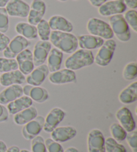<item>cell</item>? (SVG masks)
<instances>
[{"label":"cell","mask_w":137,"mask_h":152,"mask_svg":"<svg viewBox=\"0 0 137 152\" xmlns=\"http://www.w3.org/2000/svg\"><path fill=\"white\" fill-rule=\"evenodd\" d=\"M5 8L9 16L25 18L28 15L29 5L24 0H10Z\"/></svg>","instance_id":"cell-13"},{"label":"cell","mask_w":137,"mask_h":152,"mask_svg":"<svg viewBox=\"0 0 137 152\" xmlns=\"http://www.w3.org/2000/svg\"><path fill=\"white\" fill-rule=\"evenodd\" d=\"M75 1H77V0H75Z\"/></svg>","instance_id":"cell-50"},{"label":"cell","mask_w":137,"mask_h":152,"mask_svg":"<svg viewBox=\"0 0 137 152\" xmlns=\"http://www.w3.org/2000/svg\"><path fill=\"white\" fill-rule=\"evenodd\" d=\"M9 114L7 107L4 105L0 104V123L7 121L9 118Z\"/></svg>","instance_id":"cell-40"},{"label":"cell","mask_w":137,"mask_h":152,"mask_svg":"<svg viewBox=\"0 0 137 152\" xmlns=\"http://www.w3.org/2000/svg\"><path fill=\"white\" fill-rule=\"evenodd\" d=\"M51 49L52 44L49 41H38L32 52L34 66L38 67L44 64Z\"/></svg>","instance_id":"cell-11"},{"label":"cell","mask_w":137,"mask_h":152,"mask_svg":"<svg viewBox=\"0 0 137 152\" xmlns=\"http://www.w3.org/2000/svg\"><path fill=\"white\" fill-rule=\"evenodd\" d=\"M9 15L5 7H0V32L5 34L9 30Z\"/></svg>","instance_id":"cell-36"},{"label":"cell","mask_w":137,"mask_h":152,"mask_svg":"<svg viewBox=\"0 0 137 152\" xmlns=\"http://www.w3.org/2000/svg\"><path fill=\"white\" fill-rule=\"evenodd\" d=\"M33 101L29 97L26 96H21L19 98L15 99L14 101L9 103L7 105L8 112L11 115H15V113L21 112L26 108L32 106Z\"/></svg>","instance_id":"cell-25"},{"label":"cell","mask_w":137,"mask_h":152,"mask_svg":"<svg viewBox=\"0 0 137 152\" xmlns=\"http://www.w3.org/2000/svg\"><path fill=\"white\" fill-rule=\"evenodd\" d=\"M10 0H0V7H5Z\"/></svg>","instance_id":"cell-46"},{"label":"cell","mask_w":137,"mask_h":152,"mask_svg":"<svg viewBox=\"0 0 137 152\" xmlns=\"http://www.w3.org/2000/svg\"><path fill=\"white\" fill-rule=\"evenodd\" d=\"M88 152H105V137L98 129H93L87 137Z\"/></svg>","instance_id":"cell-7"},{"label":"cell","mask_w":137,"mask_h":152,"mask_svg":"<svg viewBox=\"0 0 137 152\" xmlns=\"http://www.w3.org/2000/svg\"><path fill=\"white\" fill-rule=\"evenodd\" d=\"M38 36L42 41H49L51 34V29L48 21L42 19L36 25Z\"/></svg>","instance_id":"cell-30"},{"label":"cell","mask_w":137,"mask_h":152,"mask_svg":"<svg viewBox=\"0 0 137 152\" xmlns=\"http://www.w3.org/2000/svg\"><path fill=\"white\" fill-rule=\"evenodd\" d=\"M47 65L42 64L35 67L26 77V81L32 86H40L49 75Z\"/></svg>","instance_id":"cell-17"},{"label":"cell","mask_w":137,"mask_h":152,"mask_svg":"<svg viewBox=\"0 0 137 152\" xmlns=\"http://www.w3.org/2000/svg\"><path fill=\"white\" fill-rule=\"evenodd\" d=\"M23 94L24 96L29 97L32 101L39 104L46 102L49 98L47 89L42 87L32 86L29 84L23 87Z\"/></svg>","instance_id":"cell-19"},{"label":"cell","mask_w":137,"mask_h":152,"mask_svg":"<svg viewBox=\"0 0 137 152\" xmlns=\"http://www.w3.org/2000/svg\"><path fill=\"white\" fill-rule=\"evenodd\" d=\"M46 148L48 152H64V150L60 143L55 142L52 138L45 140Z\"/></svg>","instance_id":"cell-37"},{"label":"cell","mask_w":137,"mask_h":152,"mask_svg":"<svg viewBox=\"0 0 137 152\" xmlns=\"http://www.w3.org/2000/svg\"><path fill=\"white\" fill-rule=\"evenodd\" d=\"M24 95L23 87L21 85H12L0 92V104L7 105Z\"/></svg>","instance_id":"cell-20"},{"label":"cell","mask_w":137,"mask_h":152,"mask_svg":"<svg viewBox=\"0 0 137 152\" xmlns=\"http://www.w3.org/2000/svg\"><path fill=\"white\" fill-rule=\"evenodd\" d=\"M51 30L71 33L74 29L73 24L66 18L60 15L52 16L48 20Z\"/></svg>","instance_id":"cell-23"},{"label":"cell","mask_w":137,"mask_h":152,"mask_svg":"<svg viewBox=\"0 0 137 152\" xmlns=\"http://www.w3.org/2000/svg\"><path fill=\"white\" fill-rule=\"evenodd\" d=\"M20 152H30V151L27 150H20Z\"/></svg>","instance_id":"cell-47"},{"label":"cell","mask_w":137,"mask_h":152,"mask_svg":"<svg viewBox=\"0 0 137 152\" xmlns=\"http://www.w3.org/2000/svg\"><path fill=\"white\" fill-rule=\"evenodd\" d=\"M30 45L31 43L28 39L18 35L10 41L7 47L3 51V54L4 58L15 59L19 53L27 49Z\"/></svg>","instance_id":"cell-6"},{"label":"cell","mask_w":137,"mask_h":152,"mask_svg":"<svg viewBox=\"0 0 137 152\" xmlns=\"http://www.w3.org/2000/svg\"><path fill=\"white\" fill-rule=\"evenodd\" d=\"M20 150L18 146L16 145H12L9 148L7 149V150L5 152H20Z\"/></svg>","instance_id":"cell-43"},{"label":"cell","mask_w":137,"mask_h":152,"mask_svg":"<svg viewBox=\"0 0 137 152\" xmlns=\"http://www.w3.org/2000/svg\"><path fill=\"white\" fill-rule=\"evenodd\" d=\"M15 31L28 40L35 39L38 37L36 26L26 22H19L15 26Z\"/></svg>","instance_id":"cell-28"},{"label":"cell","mask_w":137,"mask_h":152,"mask_svg":"<svg viewBox=\"0 0 137 152\" xmlns=\"http://www.w3.org/2000/svg\"><path fill=\"white\" fill-rule=\"evenodd\" d=\"M38 116V110L34 106H30L21 112L15 113L13 121L18 126H24Z\"/></svg>","instance_id":"cell-27"},{"label":"cell","mask_w":137,"mask_h":152,"mask_svg":"<svg viewBox=\"0 0 137 152\" xmlns=\"http://www.w3.org/2000/svg\"><path fill=\"white\" fill-rule=\"evenodd\" d=\"M0 86H1V84H0Z\"/></svg>","instance_id":"cell-49"},{"label":"cell","mask_w":137,"mask_h":152,"mask_svg":"<svg viewBox=\"0 0 137 152\" xmlns=\"http://www.w3.org/2000/svg\"><path fill=\"white\" fill-rule=\"evenodd\" d=\"M124 18L127 21L128 26L132 28L133 30L137 32V12L135 10H130L124 12Z\"/></svg>","instance_id":"cell-35"},{"label":"cell","mask_w":137,"mask_h":152,"mask_svg":"<svg viewBox=\"0 0 137 152\" xmlns=\"http://www.w3.org/2000/svg\"><path fill=\"white\" fill-rule=\"evenodd\" d=\"M119 124L126 131L131 132L136 129V122L131 111L127 107H121L115 114Z\"/></svg>","instance_id":"cell-15"},{"label":"cell","mask_w":137,"mask_h":152,"mask_svg":"<svg viewBox=\"0 0 137 152\" xmlns=\"http://www.w3.org/2000/svg\"><path fill=\"white\" fill-rule=\"evenodd\" d=\"M63 56V53L57 48H53L51 49L47 58V66L49 72L52 73L61 69Z\"/></svg>","instance_id":"cell-26"},{"label":"cell","mask_w":137,"mask_h":152,"mask_svg":"<svg viewBox=\"0 0 137 152\" xmlns=\"http://www.w3.org/2000/svg\"><path fill=\"white\" fill-rule=\"evenodd\" d=\"M26 82V77L19 69L6 72L0 75V84L4 87L21 85Z\"/></svg>","instance_id":"cell-21"},{"label":"cell","mask_w":137,"mask_h":152,"mask_svg":"<svg viewBox=\"0 0 137 152\" xmlns=\"http://www.w3.org/2000/svg\"><path fill=\"white\" fill-rule=\"evenodd\" d=\"M31 142V152H48L46 148L45 140L41 135H37Z\"/></svg>","instance_id":"cell-34"},{"label":"cell","mask_w":137,"mask_h":152,"mask_svg":"<svg viewBox=\"0 0 137 152\" xmlns=\"http://www.w3.org/2000/svg\"><path fill=\"white\" fill-rule=\"evenodd\" d=\"M92 6L96 7H99L101 5H102L104 3L107 1V0H88Z\"/></svg>","instance_id":"cell-42"},{"label":"cell","mask_w":137,"mask_h":152,"mask_svg":"<svg viewBox=\"0 0 137 152\" xmlns=\"http://www.w3.org/2000/svg\"><path fill=\"white\" fill-rule=\"evenodd\" d=\"M124 2L127 7L131 10H136L137 8V0H124Z\"/></svg>","instance_id":"cell-41"},{"label":"cell","mask_w":137,"mask_h":152,"mask_svg":"<svg viewBox=\"0 0 137 152\" xmlns=\"http://www.w3.org/2000/svg\"><path fill=\"white\" fill-rule=\"evenodd\" d=\"M79 47L82 50H92L100 48L105 42V39L92 35H81L78 37Z\"/></svg>","instance_id":"cell-22"},{"label":"cell","mask_w":137,"mask_h":152,"mask_svg":"<svg viewBox=\"0 0 137 152\" xmlns=\"http://www.w3.org/2000/svg\"><path fill=\"white\" fill-rule=\"evenodd\" d=\"M122 76L125 80L132 81L137 77V64L135 61L130 62L124 67Z\"/></svg>","instance_id":"cell-33"},{"label":"cell","mask_w":137,"mask_h":152,"mask_svg":"<svg viewBox=\"0 0 137 152\" xmlns=\"http://www.w3.org/2000/svg\"><path fill=\"white\" fill-rule=\"evenodd\" d=\"M44 118L43 116L38 115L33 120L24 125L21 129V134L24 138L27 140H32L37 135H39L43 128Z\"/></svg>","instance_id":"cell-9"},{"label":"cell","mask_w":137,"mask_h":152,"mask_svg":"<svg viewBox=\"0 0 137 152\" xmlns=\"http://www.w3.org/2000/svg\"><path fill=\"white\" fill-rule=\"evenodd\" d=\"M94 56L91 50H76L68 57L65 61L66 68L73 71L80 69L83 67L90 66L94 64Z\"/></svg>","instance_id":"cell-2"},{"label":"cell","mask_w":137,"mask_h":152,"mask_svg":"<svg viewBox=\"0 0 137 152\" xmlns=\"http://www.w3.org/2000/svg\"><path fill=\"white\" fill-rule=\"evenodd\" d=\"M86 28L90 35L100 37L104 39H110L114 34L108 23L96 18H90L87 23Z\"/></svg>","instance_id":"cell-4"},{"label":"cell","mask_w":137,"mask_h":152,"mask_svg":"<svg viewBox=\"0 0 137 152\" xmlns=\"http://www.w3.org/2000/svg\"><path fill=\"white\" fill-rule=\"evenodd\" d=\"M51 138L55 142L64 143L72 140L77 135V130L72 126L57 127L51 133Z\"/></svg>","instance_id":"cell-18"},{"label":"cell","mask_w":137,"mask_h":152,"mask_svg":"<svg viewBox=\"0 0 137 152\" xmlns=\"http://www.w3.org/2000/svg\"><path fill=\"white\" fill-rule=\"evenodd\" d=\"M7 147L6 143L4 141L0 140V152H5L7 150Z\"/></svg>","instance_id":"cell-44"},{"label":"cell","mask_w":137,"mask_h":152,"mask_svg":"<svg viewBox=\"0 0 137 152\" xmlns=\"http://www.w3.org/2000/svg\"><path fill=\"white\" fill-rule=\"evenodd\" d=\"M18 69L24 75H27L34 69V59L32 51L26 49L16 56Z\"/></svg>","instance_id":"cell-16"},{"label":"cell","mask_w":137,"mask_h":152,"mask_svg":"<svg viewBox=\"0 0 137 152\" xmlns=\"http://www.w3.org/2000/svg\"><path fill=\"white\" fill-rule=\"evenodd\" d=\"M105 152H127L124 145L112 137L105 139Z\"/></svg>","instance_id":"cell-31"},{"label":"cell","mask_w":137,"mask_h":152,"mask_svg":"<svg viewBox=\"0 0 137 152\" xmlns=\"http://www.w3.org/2000/svg\"><path fill=\"white\" fill-rule=\"evenodd\" d=\"M10 39L6 35L0 32V51H3L7 47L10 42Z\"/></svg>","instance_id":"cell-39"},{"label":"cell","mask_w":137,"mask_h":152,"mask_svg":"<svg viewBox=\"0 0 137 152\" xmlns=\"http://www.w3.org/2000/svg\"><path fill=\"white\" fill-rule=\"evenodd\" d=\"M64 152H80L77 148L74 147H70L67 148L66 150H64Z\"/></svg>","instance_id":"cell-45"},{"label":"cell","mask_w":137,"mask_h":152,"mask_svg":"<svg viewBox=\"0 0 137 152\" xmlns=\"http://www.w3.org/2000/svg\"><path fill=\"white\" fill-rule=\"evenodd\" d=\"M110 133L112 135V137L118 142H123L125 140L128 134L127 132L117 122H114L110 125Z\"/></svg>","instance_id":"cell-29"},{"label":"cell","mask_w":137,"mask_h":152,"mask_svg":"<svg viewBox=\"0 0 137 152\" xmlns=\"http://www.w3.org/2000/svg\"><path fill=\"white\" fill-rule=\"evenodd\" d=\"M46 12V5L43 0H33L29 6L27 21L32 25L36 26L42 20Z\"/></svg>","instance_id":"cell-12"},{"label":"cell","mask_w":137,"mask_h":152,"mask_svg":"<svg viewBox=\"0 0 137 152\" xmlns=\"http://www.w3.org/2000/svg\"><path fill=\"white\" fill-rule=\"evenodd\" d=\"M109 21L112 32L120 42L125 43L130 39L131 34L129 26L122 14L110 16Z\"/></svg>","instance_id":"cell-3"},{"label":"cell","mask_w":137,"mask_h":152,"mask_svg":"<svg viewBox=\"0 0 137 152\" xmlns=\"http://www.w3.org/2000/svg\"><path fill=\"white\" fill-rule=\"evenodd\" d=\"M116 48V43L114 39L105 41L94 57V62L100 67H106L110 63Z\"/></svg>","instance_id":"cell-5"},{"label":"cell","mask_w":137,"mask_h":152,"mask_svg":"<svg viewBox=\"0 0 137 152\" xmlns=\"http://www.w3.org/2000/svg\"><path fill=\"white\" fill-rule=\"evenodd\" d=\"M119 99L120 103L124 105H129L137 100V81L129 84L120 92Z\"/></svg>","instance_id":"cell-24"},{"label":"cell","mask_w":137,"mask_h":152,"mask_svg":"<svg viewBox=\"0 0 137 152\" xmlns=\"http://www.w3.org/2000/svg\"><path fill=\"white\" fill-rule=\"evenodd\" d=\"M18 69V65L15 59L0 58V73H6Z\"/></svg>","instance_id":"cell-32"},{"label":"cell","mask_w":137,"mask_h":152,"mask_svg":"<svg viewBox=\"0 0 137 152\" xmlns=\"http://www.w3.org/2000/svg\"><path fill=\"white\" fill-rule=\"evenodd\" d=\"M66 112L60 107H54L44 118L43 129L46 133H51L64 120Z\"/></svg>","instance_id":"cell-10"},{"label":"cell","mask_w":137,"mask_h":152,"mask_svg":"<svg viewBox=\"0 0 137 152\" xmlns=\"http://www.w3.org/2000/svg\"><path fill=\"white\" fill-rule=\"evenodd\" d=\"M128 146L133 152H137V132L136 130L128 132L126 139Z\"/></svg>","instance_id":"cell-38"},{"label":"cell","mask_w":137,"mask_h":152,"mask_svg":"<svg viewBox=\"0 0 137 152\" xmlns=\"http://www.w3.org/2000/svg\"><path fill=\"white\" fill-rule=\"evenodd\" d=\"M49 81L55 85H62L76 82V75L74 71L65 68L51 73L49 75Z\"/></svg>","instance_id":"cell-14"},{"label":"cell","mask_w":137,"mask_h":152,"mask_svg":"<svg viewBox=\"0 0 137 152\" xmlns=\"http://www.w3.org/2000/svg\"><path fill=\"white\" fill-rule=\"evenodd\" d=\"M127 7L124 0H112L106 1L98 7V13L102 16L110 17V16L122 14L127 11Z\"/></svg>","instance_id":"cell-8"},{"label":"cell","mask_w":137,"mask_h":152,"mask_svg":"<svg viewBox=\"0 0 137 152\" xmlns=\"http://www.w3.org/2000/svg\"><path fill=\"white\" fill-rule=\"evenodd\" d=\"M60 1H62V2H64V1H67L68 0H58Z\"/></svg>","instance_id":"cell-48"},{"label":"cell","mask_w":137,"mask_h":152,"mask_svg":"<svg viewBox=\"0 0 137 152\" xmlns=\"http://www.w3.org/2000/svg\"><path fill=\"white\" fill-rule=\"evenodd\" d=\"M50 40L51 44L62 53L72 54L78 47L77 37L72 33L52 31Z\"/></svg>","instance_id":"cell-1"}]
</instances>
